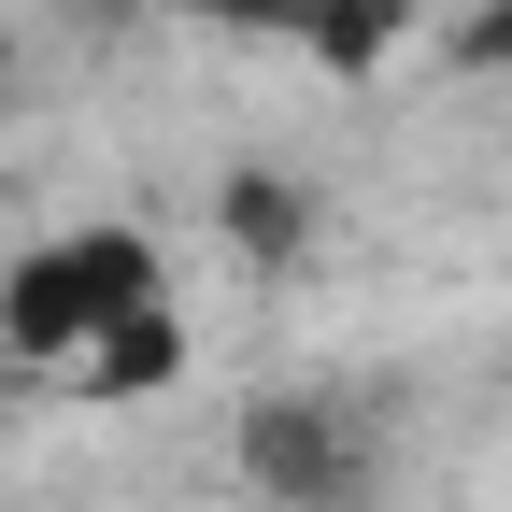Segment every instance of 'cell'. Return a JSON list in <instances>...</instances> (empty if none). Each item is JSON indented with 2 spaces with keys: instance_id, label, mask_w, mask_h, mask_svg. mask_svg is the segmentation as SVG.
Instances as JSON below:
<instances>
[{
  "instance_id": "1",
  "label": "cell",
  "mask_w": 512,
  "mask_h": 512,
  "mask_svg": "<svg viewBox=\"0 0 512 512\" xmlns=\"http://www.w3.org/2000/svg\"><path fill=\"white\" fill-rule=\"evenodd\" d=\"M157 313V256L143 228H72V242H29L15 271H0V342L15 356H100L114 328H143Z\"/></svg>"
},
{
  "instance_id": "2",
  "label": "cell",
  "mask_w": 512,
  "mask_h": 512,
  "mask_svg": "<svg viewBox=\"0 0 512 512\" xmlns=\"http://www.w3.org/2000/svg\"><path fill=\"white\" fill-rule=\"evenodd\" d=\"M242 470H256V498H285V512H342L356 498V427L313 413V399H271L242 427Z\"/></svg>"
},
{
  "instance_id": "3",
  "label": "cell",
  "mask_w": 512,
  "mask_h": 512,
  "mask_svg": "<svg viewBox=\"0 0 512 512\" xmlns=\"http://www.w3.org/2000/svg\"><path fill=\"white\" fill-rule=\"evenodd\" d=\"M143 15H214V29H285V43L370 57V29L399 15V0H143Z\"/></svg>"
},
{
  "instance_id": "4",
  "label": "cell",
  "mask_w": 512,
  "mask_h": 512,
  "mask_svg": "<svg viewBox=\"0 0 512 512\" xmlns=\"http://www.w3.org/2000/svg\"><path fill=\"white\" fill-rule=\"evenodd\" d=\"M86 370L114 384V399H143V384H171V370H185V328H171V313H143V328H114Z\"/></svg>"
},
{
  "instance_id": "5",
  "label": "cell",
  "mask_w": 512,
  "mask_h": 512,
  "mask_svg": "<svg viewBox=\"0 0 512 512\" xmlns=\"http://www.w3.org/2000/svg\"><path fill=\"white\" fill-rule=\"evenodd\" d=\"M228 242L242 256H285L299 242V200H285V185H228Z\"/></svg>"
},
{
  "instance_id": "6",
  "label": "cell",
  "mask_w": 512,
  "mask_h": 512,
  "mask_svg": "<svg viewBox=\"0 0 512 512\" xmlns=\"http://www.w3.org/2000/svg\"><path fill=\"white\" fill-rule=\"evenodd\" d=\"M470 57H484V72H512V0H484V15H470Z\"/></svg>"
}]
</instances>
